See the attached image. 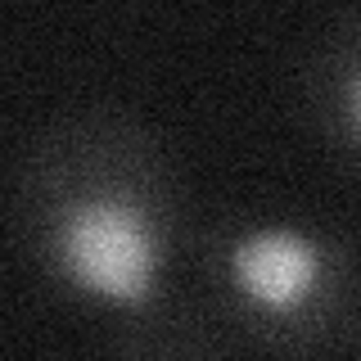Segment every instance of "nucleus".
Wrapping results in <instances>:
<instances>
[{"instance_id": "f257e3e1", "label": "nucleus", "mask_w": 361, "mask_h": 361, "mask_svg": "<svg viewBox=\"0 0 361 361\" xmlns=\"http://www.w3.org/2000/svg\"><path fill=\"white\" fill-rule=\"evenodd\" d=\"M14 235L45 285L113 321V361H221V325L176 293L185 226L172 163L131 113L82 109L32 140Z\"/></svg>"}, {"instance_id": "f03ea898", "label": "nucleus", "mask_w": 361, "mask_h": 361, "mask_svg": "<svg viewBox=\"0 0 361 361\" xmlns=\"http://www.w3.org/2000/svg\"><path fill=\"white\" fill-rule=\"evenodd\" d=\"M199 302L280 361H321L361 338V253L307 217H226L195 244Z\"/></svg>"}, {"instance_id": "7ed1b4c3", "label": "nucleus", "mask_w": 361, "mask_h": 361, "mask_svg": "<svg viewBox=\"0 0 361 361\" xmlns=\"http://www.w3.org/2000/svg\"><path fill=\"white\" fill-rule=\"evenodd\" d=\"M302 104L316 135L361 172V14L334 23L302 73Z\"/></svg>"}]
</instances>
